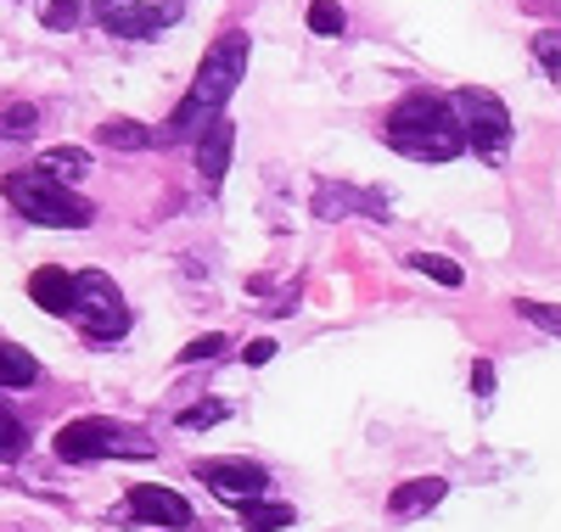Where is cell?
Returning <instances> with one entry per match:
<instances>
[{"instance_id": "obj_1", "label": "cell", "mask_w": 561, "mask_h": 532, "mask_svg": "<svg viewBox=\"0 0 561 532\" xmlns=\"http://www.w3.org/2000/svg\"><path fill=\"white\" fill-rule=\"evenodd\" d=\"M382 140L410 158V163H449L466 152V135L455 124V107L444 102V95H427V90H410L393 102L388 124H382Z\"/></svg>"}, {"instance_id": "obj_2", "label": "cell", "mask_w": 561, "mask_h": 532, "mask_svg": "<svg viewBox=\"0 0 561 532\" xmlns=\"http://www.w3.org/2000/svg\"><path fill=\"white\" fill-rule=\"evenodd\" d=\"M248 51H253V39H248L242 28H230V34H219V39L208 45V57H203V68H197L192 95H185V102L174 107V118L158 129V147H163V140H174V135H197L208 118L225 113L230 90H237L242 73H248Z\"/></svg>"}, {"instance_id": "obj_3", "label": "cell", "mask_w": 561, "mask_h": 532, "mask_svg": "<svg viewBox=\"0 0 561 532\" xmlns=\"http://www.w3.org/2000/svg\"><path fill=\"white\" fill-rule=\"evenodd\" d=\"M0 190H7V203L28 224H45V230H84L90 219H96V208H90L73 185L39 174V169H12L7 180H0Z\"/></svg>"}, {"instance_id": "obj_4", "label": "cell", "mask_w": 561, "mask_h": 532, "mask_svg": "<svg viewBox=\"0 0 561 532\" xmlns=\"http://www.w3.org/2000/svg\"><path fill=\"white\" fill-rule=\"evenodd\" d=\"M57 460L68 465H90V460H140V454H152V443L140 438L135 426H118L107 415H84V420H68L57 438H51Z\"/></svg>"}, {"instance_id": "obj_5", "label": "cell", "mask_w": 561, "mask_h": 532, "mask_svg": "<svg viewBox=\"0 0 561 532\" xmlns=\"http://www.w3.org/2000/svg\"><path fill=\"white\" fill-rule=\"evenodd\" d=\"M68 320L90 336V343H118L129 331V309H124V292L102 275V269H79L73 275V309Z\"/></svg>"}, {"instance_id": "obj_6", "label": "cell", "mask_w": 561, "mask_h": 532, "mask_svg": "<svg viewBox=\"0 0 561 532\" xmlns=\"http://www.w3.org/2000/svg\"><path fill=\"white\" fill-rule=\"evenodd\" d=\"M449 107H455V124H460V135H466V147H472L478 158H489V163H500L505 147H511V113H505L500 95L466 84V90L449 95Z\"/></svg>"}, {"instance_id": "obj_7", "label": "cell", "mask_w": 561, "mask_h": 532, "mask_svg": "<svg viewBox=\"0 0 561 532\" xmlns=\"http://www.w3.org/2000/svg\"><path fill=\"white\" fill-rule=\"evenodd\" d=\"M185 18V0H96V23L113 39H147Z\"/></svg>"}, {"instance_id": "obj_8", "label": "cell", "mask_w": 561, "mask_h": 532, "mask_svg": "<svg viewBox=\"0 0 561 532\" xmlns=\"http://www.w3.org/2000/svg\"><path fill=\"white\" fill-rule=\"evenodd\" d=\"M197 476H203V488L219 494L225 505H248V499H259L270 488L264 465H253V460H203Z\"/></svg>"}, {"instance_id": "obj_9", "label": "cell", "mask_w": 561, "mask_h": 532, "mask_svg": "<svg viewBox=\"0 0 561 532\" xmlns=\"http://www.w3.org/2000/svg\"><path fill=\"white\" fill-rule=\"evenodd\" d=\"M230 152H237V124H230V118H208L197 129V174H203V190H219L225 185Z\"/></svg>"}, {"instance_id": "obj_10", "label": "cell", "mask_w": 561, "mask_h": 532, "mask_svg": "<svg viewBox=\"0 0 561 532\" xmlns=\"http://www.w3.org/2000/svg\"><path fill=\"white\" fill-rule=\"evenodd\" d=\"M129 516L152 521V527H192V505H185L174 488H163V482H140V488H129Z\"/></svg>"}, {"instance_id": "obj_11", "label": "cell", "mask_w": 561, "mask_h": 532, "mask_svg": "<svg viewBox=\"0 0 561 532\" xmlns=\"http://www.w3.org/2000/svg\"><path fill=\"white\" fill-rule=\"evenodd\" d=\"M343 213L388 219V197H377V190H359V185H343V180H325V185L314 190V219H343Z\"/></svg>"}, {"instance_id": "obj_12", "label": "cell", "mask_w": 561, "mask_h": 532, "mask_svg": "<svg viewBox=\"0 0 561 532\" xmlns=\"http://www.w3.org/2000/svg\"><path fill=\"white\" fill-rule=\"evenodd\" d=\"M28 298H34L45 314H62V320H68V309H73V269H57V264L34 269V280H28Z\"/></svg>"}, {"instance_id": "obj_13", "label": "cell", "mask_w": 561, "mask_h": 532, "mask_svg": "<svg viewBox=\"0 0 561 532\" xmlns=\"http://www.w3.org/2000/svg\"><path fill=\"white\" fill-rule=\"evenodd\" d=\"M444 494H449L444 476H415V482H399V488H393L388 510H393V516H421V510L444 505Z\"/></svg>"}, {"instance_id": "obj_14", "label": "cell", "mask_w": 561, "mask_h": 532, "mask_svg": "<svg viewBox=\"0 0 561 532\" xmlns=\"http://www.w3.org/2000/svg\"><path fill=\"white\" fill-rule=\"evenodd\" d=\"M96 140H102V147H113V152H147V147H158V129L135 124V118H107L96 129Z\"/></svg>"}, {"instance_id": "obj_15", "label": "cell", "mask_w": 561, "mask_h": 532, "mask_svg": "<svg viewBox=\"0 0 561 532\" xmlns=\"http://www.w3.org/2000/svg\"><path fill=\"white\" fill-rule=\"evenodd\" d=\"M34 169L51 174V180H62V185H73V180L90 174V152H84V147H45Z\"/></svg>"}, {"instance_id": "obj_16", "label": "cell", "mask_w": 561, "mask_h": 532, "mask_svg": "<svg viewBox=\"0 0 561 532\" xmlns=\"http://www.w3.org/2000/svg\"><path fill=\"white\" fill-rule=\"evenodd\" d=\"M242 510V527L248 532H280V527H293V505H280V499H248V505H237Z\"/></svg>"}, {"instance_id": "obj_17", "label": "cell", "mask_w": 561, "mask_h": 532, "mask_svg": "<svg viewBox=\"0 0 561 532\" xmlns=\"http://www.w3.org/2000/svg\"><path fill=\"white\" fill-rule=\"evenodd\" d=\"M39 381V365L28 348H12V343H0V386H34Z\"/></svg>"}, {"instance_id": "obj_18", "label": "cell", "mask_w": 561, "mask_h": 532, "mask_svg": "<svg viewBox=\"0 0 561 532\" xmlns=\"http://www.w3.org/2000/svg\"><path fill=\"white\" fill-rule=\"evenodd\" d=\"M34 124H39L34 102H7V107H0V140H28Z\"/></svg>"}, {"instance_id": "obj_19", "label": "cell", "mask_w": 561, "mask_h": 532, "mask_svg": "<svg viewBox=\"0 0 561 532\" xmlns=\"http://www.w3.org/2000/svg\"><path fill=\"white\" fill-rule=\"evenodd\" d=\"M79 18H84L79 0H39V23H45V28H57V34L79 28Z\"/></svg>"}, {"instance_id": "obj_20", "label": "cell", "mask_w": 561, "mask_h": 532, "mask_svg": "<svg viewBox=\"0 0 561 532\" xmlns=\"http://www.w3.org/2000/svg\"><path fill=\"white\" fill-rule=\"evenodd\" d=\"M23 449H28V426L7 404H0V460H18Z\"/></svg>"}, {"instance_id": "obj_21", "label": "cell", "mask_w": 561, "mask_h": 532, "mask_svg": "<svg viewBox=\"0 0 561 532\" xmlns=\"http://www.w3.org/2000/svg\"><path fill=\"white\" fill-rule=\"evenodd\" d=\"M410 269H421V275L438 280V286H460V280H466V275H460V264H455V258H438V253H415V258H410Z\"/></svg>"}, {"instance_id": "obj_22", "label": "cell", "mask_w": 561, "mask_h": 532, "mask_svg": "<svg viewBox=\"0 0 561 532\" xmlns=\"http://www.w3.org/2000/svg\"><path fill=\"white\" fill-rule=\"evenodd\" d=\"M309 28H314V34H343L348 18H343L337 0H314V7H309Z\"/></svg>"}, {"instance_id": "obj_23", "label": "cell", "mask_w": 561, "mask_h": 532, "mask_svg": "<svg viewBox=\"0 0 561 532\" xmlns=\"http://www.w3.org/2000/svg\"><path fill=\"white\" fill-rule=\"evenodd\" d=\"M517 314H523L528 325H539V331L561 336V309H556V303H534V298H517Z\"/></svg>"}, {"instance_id": "obj_24", "label": "cell", "mask_w": 561, "mask_h": 532, "mask_svg": "<svg viewBox=\"0 0 561 532\" xmlns=\"http://www.w3.org/2000/svg\"><path fill=\"white\" fill-rule=\"evenodd\" d=\"M534 57H539V68H545L550 79H561V28H545V34L534 39Z\"/></svg>"}, {"instance_id": "obj_25", "label": "cell", "mask_w": 561, "mask_h": 532, "mask_svg": "<svg viewBox=\"0 0 561 532\" xmlns=\"http://www.w3.org/2000/svg\"><path fill=\"white\" fill-rule=\"evenodd\" d=\"M225 415H230V404H219V398H208L203 409H185V415H180V426H185V431H208V426H219Z\"/></svg>"}, {"instance_id": "obj_26", "label": "cell", "mask_w": 561, "mask_h": 532, "mask_svg": "<svg viewBox=\"0 0 561 532\" xmlns=\"http://www.w3.org/2000/svg\"><path fill=\"white\" fill-rule=\"evenodd\" d=\"M214 354H225V336H219V331H208V336H197V343H185V354H180V365H203V359H214Z\"/></svg>"}, {"instance_id": "obj_27", "label": "cell", "mask_w": 561, "mask_h": 532, "mask_svg": "<svg viewBox=\"0 0 561 532\" xmlns=\"http://www.w3.org/2000/svg\"><path fill=\"white\" fill-rule=\"evenodd\" d=\"M242 359L259 370V365H270V359H275V343H270V336H259V343H248V348H242Z\"/></svg>"}, {"instance_id": "obj_28", "label": "cell", "mask_w": 561, "mask_h": 532, "mask_svg": "<svg viewBox=\"0 0 561 532\" xmlns=\"http://www.w3.org/2000/svg\"><path fill=\"white\" fill-rule=\"evenodd\" d=\"M472 386H478L483 398L494 393V365H489V359H478V365H472Z\"/></svg>"}]
</instances>
